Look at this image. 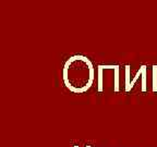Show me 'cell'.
Wrapping results in <instances>:
<instances>
[{"mask_svg": "<svg viewBox=\"0 0 157 147\" xmlns=\"http://www.w3.org/2000/svg\"><path fill=\"white\" fill-rule=\"evenodd\" d=\"M131 91V82H130V66H125V92L129 93Z\"/></svg>", "mask_w": 157, "mask_h": 147, "instance_id": "1", "label": "cell"}, {"mask_svg": "<svg viewBox=\"0 0 157 147\" xmlns=\"http://www.w3.org/2000/svg\"><path fill=\"white\" fill-rule=\"evenodd\" d=\"M113 85H115L113 89L116 93L119 92V66L115 69V83H113Z\"/></svg>", "mask_w": 157, "mask_h": 147, "instance_id": "2", "label": "cell"}, {"mask_svg": "<svg viewBox=\"0 0 157 147\" xmlns=\"http://www.w3.org/2000/svg\"><path fill=\"white\" fill-rule=\"evenodd\" d=\"M98 91H103V69L98 66Z\"/></svg>", "mask_w": 157, "mask_h": 147, "instance_id": "3", "label": "cell"}, {"mask_svg": "<svg viewBox=\"0 0 157 147\" xmlns=\"http://www.w3.org/2000/svg\"><path fill=\"white\" fill-rule=\"evenodd\" d=\"M153 91L157 92V66H153Z\"/></svg>", "mask_w": 157, "mask_h": 147, "instance_id": "4", "label": "cell"}, {"mask_svg": "<svg viewBox=\"0 0 157 147\" xmlns=\"http://www.w3.org/2000/svg\"><path fill=\"white\" fill-rule=\"evenodd\" d=\"M146 91V66H144V70L142 73V92Z\"/></svg>", "mask_w": 157, "mask_h": 147, "instance_id": "5", "label": "cell"}, {"mask_svg": "<svg viewBox=\"0 0 157 147\" xmlns=\"http://www.w3.org/2000/svg\"><path fill=\"white\" fill-rule=\"evenodd\" d=\"M87 147H91V146H87Z\"/></svg>", "mask_w": 157, "mask_h": 147, "instance_id": "6", "label": "cell"}]
</instances>
